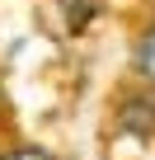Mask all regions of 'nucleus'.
Wrapping results in <instances>:
<instances>
[{"instance_id":"obj_3","label":"nucleus","mask_w":155,"mask_h":160,"mask_svg":"<svg viewBox=\"0 0 155 160\" xmlns=\"http://www.w3.org/2000/svg\"><path fill=\"white\" fill-rule=\"evenodd\" d=\"M0 160H52L42 146H10V151H0Z\"/></svg>"},{"instance_id":"obj_1","label":"nucleus","mask_w":155,"mask_h":160,"mask_svg":"<svg viewBox=\"0 0 155 160\" xmlns=\"http://www.w3.org/2000/svg\"><path fill=\"white\" fill-rule=\"evenodd\" d=\"M118 132L127 137H155V94L150 90H136L118 104Z\"/></svg>"},{"instance_id":"obj_2","label":"nucleus","mask_w":155,"mask_h":160,"mask_svg":"<svg viewBox=\"0 0 155 160\" xmlns=\"http://www.w3.org/2000/svg\"><path fill=\"white\" fill-rule=\"evenodd\" d=\"M132 71H136V80L155 85V19L141 28V38H136V47H132Z\"/></svg>"}]
</instances>
